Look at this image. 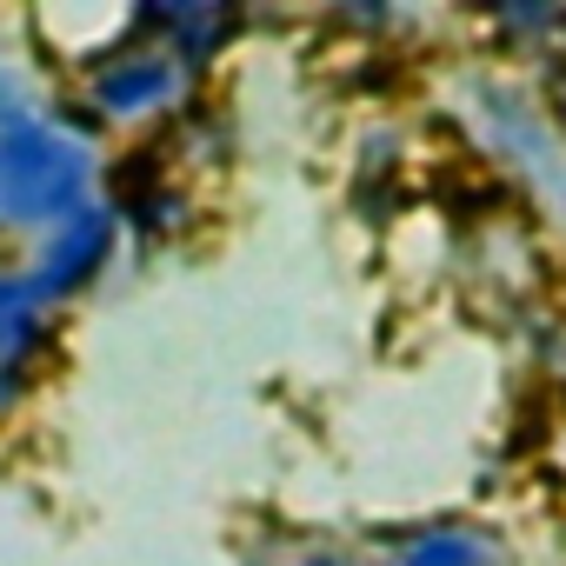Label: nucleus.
Wrapping results in <instances>:
<instances>
[{
    "instance_id": "20e7f679",
    "label": "nucleus",
    "mask_w": 566,
    "mask_h": 566,
    "mask_svg": "<svg viewBox=\"0 0 566 566\" xmlns=\"http://www.w3.org/2000/svg\"><path fill=\"white\" fill-rule=\"evenodd\" d=\"M48 334H54V314L34 301L28 273L21 266H0V413L34 387Z\"/></svg>"
},
{
    "instance_id": "f257e3e1",
    "label": "nucleus",
    "mask_w": 566,
    "mask_h": 566,
    "mask_svg": "<svg viewBox=\"0 0 566 566\" xmlns=\"http://www.w3.org/2000/svg\"><path fill=\"white\" fill-rule=\"evenodd\" d=\"M87 200H101V160L81 127L41 107L0 120V233L34 240Z\"/></svg>"
},
{
    "instance_id": "f03ea898",
    "label": "nucleus",
    "mask_w": 566,
    "mask_h": 566,
    "mask_svg": "<svg viewBox=\"0 0 566 566\" xmlns=\"http://www.w3.org/2000/svg\"><path fill=\"white\" fill-rule=\"evenodd\" d=\"M94 120L107 127H147V120H167L187 94V67L167 41H154L134 14V28L120 41H107L94 61H87V81H81Z\"/></svg>"
},
{
    "instance_id": "39448f33",
    "label": "nucleus",
    "mask_w": 566,
    "mask_h": 566,
    "mask_svg": "<svg viewBox=\"0 0 566 566\" xmlns=\"http://www.w3.org/2000/svg\"><path fill=\"white\" fill-rule=\"evenodd\" d=\"M394 566H486V539L473 526H420L400 539Z\"/></svg>"
},
{
    "instance_id": "7ed1b4c3",
    "label": "nucleus",
    "mask_w": 566,
    "mask_h": 566,
    "mask_svg": "<svg viewBox=\"0 0 566 566\" xmlns=\"http://www.w3.org/2000/svg\"><path fill=\"white\" fill-rule=\"evenodd\" d=\"M120 247H127V220H120L114 193H101V200L74 207L67 220H54L48 233H34V253H28L21 273H28L34 301L48 314H61V307H74L81 294H94L101 280L114 273Z\"/></svg>"
}]
</instances>
